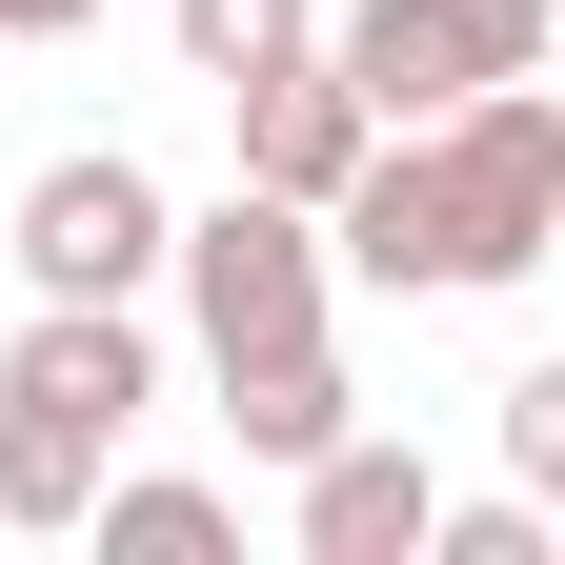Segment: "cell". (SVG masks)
I'll list each match as a JSON object with an SVG mask.
<instances>
[{"mask_svg":"<svg viewBox=\"0 0 565 565\" xmlns=\"http://www.w3.org/2000/svg\"><path fill=\"white\" fill-rule=\"evenodd\" d=\"M141 404H162L141 303H21V343H0V525L82 545V484L141 445Z\"/></svg>","mask_w":565,"mask_h":565,"instance_id":"obj_1","label":"cell"},{"mask_svg":"<svg viewBox=\"0 0 565 565\" xmlns=\"http://www.w3.org/2000/svg\"><path fill=\"white\" fill-rule=\"evenodd\" d=\"M404 141H424V202H445V303H484V282H525L565 243V102H545V61L445 102V121H404Z\"/></svg>","mask_w":565,"mask_h":565,"instance_id":"obj_2","label":"cell"},{"mask_svg":"<svg viewBox=\"0 0 565 565\" xmlns=\"http://www.w3.org/2000/svg\"><path fill=\"white\" fill-rule=\"evenodd\" d=\"M525 61H545V0H343L323 21V82L364 121H445L484 82H525Z\"/></svg>","mask_w":565,"mask_h":565,"instance_id":"obj_3","label":"cell"},{"mask_svg":"<svg viewBox=\"0 0 565 565\" xmlns=\"http://www.w3.org/2000/svg\"><path fill=\"white\" fill-rule=\"evenodd\" d=\"M162 282H182V323H202V364L303 343V323H323V223H303V202H263V182H223L202 223H162Z\"/></svg>","mask_w":565,"mask_h":565,"instance_id":"obj_4","label":"cell"},{"mask_svg":"<svg viewBox=\"0 0 565 565\" xmlns=\"http://www.w3.org/2000/svg\"><path fill=\"white\" fill-rule=\"evenodd\" d=\"M162 223H182V202L141 182L121 141H82V162H41V182H21L0 263H21V303H141V282H162Z\"/></svg>","mask_w":565,"mask_h":565,"instance_id":"obj_5","label":"cell"},{"mask_svg":"<svg viewBox=\"0 0 565 565\" xmlns=\"http://www.w3.org/2000/svg\"><path fill=\"white\" fill-rule=\"evenodd\" d=\"M282 484H303V565H404V545H424V505H445V465H424V445H384V424L303 445Z\"/></svg>","mask_w":565,"mask_h":565,"instance_id":"obj_6","label":"cell"},{"mask_svg":"<svg viewBox=\"0 0 565 565\" xmlns=\"http://www.w3.org/2000/svg\"><path fill=\"white\" fill-rule=\"evenodd\" d=\"M223 121H243V182H263V202H303V223H323V182L384 141L364 102L323 82V41H303V61H263V82H223Z\"/></svg>","mask_w":565,"mask_h":565,"instance_id":"obj_7","label":"cell"},{"mask_svg":"<svg viewBox=\"0 0 565 565\" xmlns=\"http://www.w3.org/2000/svg\"><path fill=\"white\" fill-rule=\"evenodd\" d=\"M343 424H364V384H343V343H323V323L223 364V445H243V465H303V445H343Z\"/></svg>","mask_w":565,"mask_h":565,"instance_id":"obj_8","label":"cell"},{"mask_svg":"<svg viewBox=\"0 0 565 565\" xmlns=\"http://www.w3.org/2000/svg\"><path fill=\"white\" fill-rule=\"evenodd\" d=\"M82 545H102V565H223L243 525H223V484H141V465H102V484H82Z\"/></svg>","mask_w":565,"mask_h":565,"instance_id":"obj_9","label":"cell"},{"mask_svg":"<svg viewBox=\"0 0 565 565\" xmlns=\"http://www.w3.org/2000/svg\"><path fill=\"white\" fill-rule=\"evenodd\" d=\"M162 21H182V82H263L323 41V0H162Z\"/></svg>","mask_w":565,"mask_h":565,"instance_id":"obj_10","label":"cell"},{"mask_svg":"<svg viewBox=\"0 0 565 565\" xmlns=\"http://www.w3.org/2000/svg\"><path fill=\"white\" fill-rule=\"evenodd\" d=\"M404 565H565V545H545V484H525V505H424Z\"/></svg>","mask_w":565,"mask_h":565,"instance_id":"obj_11","label":"cell"},{"mask_svg":"<svg viewBox=\"0 0 565 565\" xmlns=\"http://www.w3.org/2000/svg\"><path fill=\"white\" fill-rule=\"evenodd\" d=\"M505 465H525V484H565V364H525V384H505Z\"/></svg>","mask_w":565,"mask_h":565,"instance_id":"obj_12","label":"cell"},{"mask_svg":"<svg viewBox=\"0 0 565 565\" xmlns=\"http://www.w3.org/2000/svg\"><path fill=\"white\" fill-rule=\"evenodd\" d=\"M102 21V0H0V41H82Z\"/></svg>","mask_w":565,"mask_h":565,"instance_id":"obj_13","label":"cell"}]
</instances>
